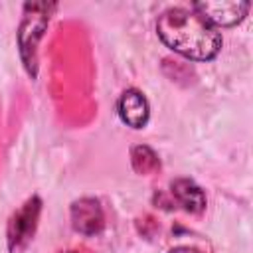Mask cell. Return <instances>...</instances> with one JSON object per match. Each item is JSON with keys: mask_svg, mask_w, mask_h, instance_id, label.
Segmentation results:
<instances>
[{"mask_svg": "<svg viewBox=\"0 0 253 253\" xmlns=\"http://www.w3.org/2000/svg\"><path fill=\"white\" fill-rule=\"evenodd\" d=\"M172 194L186 211L200 213L206 208V196H204L202 188L196 186L188 178H180V180L172 182Z\"/></svg>", "mask_w": 253, "mask_h": 253, "instance_id": "7", "label": "cell"}, {"mask_svg": "<svg viewBox=\"0 0 253 253\" xmlns=\"http://www.w3.org/2000/svg\"><path fill=\"white\" fill-rule=\"evenodd\" d=\"M40 208H42V202L38 196H34L10 219V223H8V247L12 253L22 251L30 243V239L36 231V225H38Z\"/></svg>", "mask_w": 253, "mask_h": 253, "instance_id": "3", "label": "cell"}, {"mask_svg": "<svg viewBox=\"0 0 253 253\" xmlns=\"http://www.w3.org/2000/svg\"><path fill=\"white\" fill-rule=\"evenodd\" d=\"M28 8L32 10V14H26L18 38H20V49H22V57L26 61V67L30 73H36V63H34L36 61L34 59L36 42L45 30V24L49 20V12H47V4H28Z\"/></svg>", "mask_w": 253, "mask_h": 253, "instance_id": "2", "label": "cell"}, {"mask_svg": "<svg viewBox=\"0 0 253 253\" xmlns=\"http://www.w3.org/2000/svg\"><path fill=\"white\" fill-rule=\"evenodd\" d=\"M170 253H198V251H194V249H190V247H178V249H174V251H170Z\"/></svg>", "mask_w": 253, "mask_h": 253, "instance_id": "9", "label": "cell"}, {"mask_svg": "<svg viewBox=\"0 0 253 253\" xmlns=\"http://www.w3.org/2000/svg\"><path fill=\"white\" fill-rule=\"evenodd\" d=\"M192 10L198 12L208 24L215 26H233L241 22L249 10L247 2H196L192 4Z\"/></svg>", "mask_w": 253, "mask_h": 253, "instance_id": "4", "label": "cell"}, {"mask_svg": "<svg viewBox=\"0 0 253 253\" xmlns=\"http://www.w3.org/2000/svg\"><path fill=\"white\" fill-rule=\"evenodd\" d=\"M117 111L121 121L132 128H142L148 121V103L144 95L136 89H126L121 95L117 103Z\"/></svg>", "mask_w": 253, "mask_h": 253, "instance_id": "6", "label": "cell"}, {"mask_svg": "<svg viewBox=\"0 0 253 253\" xmlns=\"http://www.w3.org/2000/svg\"><path fill=\"white\" fill-rule=\"evenodd\" d=\"M156 32L170 49L196 61L215 57L221 47L219 32L198 12L186 8H170L162 12L156 22Z\"/></svg>", "mask_w": 253, "mask_h": 253, "instance_id": "1", "label": "cell"}, {"mask_svg": "<svg viewBox=\"0 0 253 253\" xmlns=\"http://www.w3.org/2000/svg\"><path fill=\"white\" fill-rule=\"evenodd\" d=\"M130 158H132L134 170L140 172V174L152 172L158 166V158H156V154L148 146H134L132 152H130Z\"/></svg>", "mask_w": 253, "mask_h": 253, "instance_id": "8", "label": "cell"}, {"mask_svg": "<svg viewBox=\"0 0 253 253\" xmlns=\"http://www.w3.org/2000/svg\"><path fill=\"white\" fill-rule=\"evenodd\" d=\"M71 223L73 229L85 235H95L105 225V215L101 204L93 198H81L71 206Z\"/></svg>", "mask_w": 253, "mask_h": 253, "instance_id": "5", "label": "cell"}]
</instances>
